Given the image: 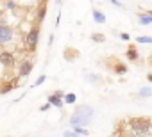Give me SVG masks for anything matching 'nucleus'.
<instances>
[{"label": "nucleus", "instance_id": "nucleus-1", "mask_svg": "<svg viewBox=\"0 0 152 137\" xmlns=\"http://www.w3.org/2000/svg\"><path fill=\"white\" fill-rule=\"evenodd\" d=\"M91 118H93V109L90 105H81V107L75 109V112L72 114L70 125L72 126H84L86 128V125L91 121Z\"/></svg>", "mask_w": 152, "mask_h": 137}, {"label": "nucleus", "instance_id": "nucleus-2", "mask_svg": "<svg viewBox=\"0 0 152 137\" xmlns=\"http://www.w3.org/2000/svg\"><path fill=\"white\" fill-rule=\"evenodd\" d=\"M129 128L136 137H147L150 132V119L148 118H132L129 121Z\"/></svg>", "mask_w": 152, "mask_h": 137}, {"label": "nucleus", "instance_id": "nucleus-3", "mask_svg": "<svg viewBox=\"0 0 152 137\" xmlns=\"http://www.w3.org/2000/svg\"><path fill=\"white\" fill-rule=\"evenodd\" d=\"M38 41H39V25H34V27H31V30H29L27 36H25L27 50H29V52H36Z\"/></svg>", "mask_w": 152, "mask_h": 137}, {"label": "nucleus", "instance_id": "nucleus-4", "mask_svg": "<svg viewBox=\"0 0 152 137\" xmlns=\"http://www.w3.org/2000/svg\"><path fill=\"white\" fill-rule=\"evenodd\" d=\"M15 41V29L7 23H2L0 22V46L4 45H9Z\"/></svg>", "mask_w": 152, "mask_h": 137}, {"label": "nucleus", "instance_id": "nucleus-5", "mask_svg": "<svg viewBox=\"0 0 152 137\" xmlns=\"http://www.w3.org/2000/svg\"><path fill=\"white\" fill-rule=\"evenodd\" d=\"M16 64V59H15V53L9 52V50H2L0 52V66L6 68V70H11Z\"/></svg>", "mask_w": 152, "mask_h": 137}, {"label": "nucleus", "instance_id": "nucleus-6", "mask_svg": "<svg viewBox=\"0 0 152 137\" xmlns=\"http://www.w3.org/2000/svg\"><path fill=\"white\" fill-rule=\"evenodd\" d=\"M32 68H34L32 59H22V62H20V66H18V77L27 79V77L31 75V71H32Z\"/></svg>", "mask_w": 152, "mask_h": 137}, {"label": "nucleus", "instance_id": "nucleus-7", "mask_svg": "<svg viewBox=\"0 0 152 137\" xmlns=\"http://www.w3.org/2000/svg\"><path fill=\"white\" fill-rule=\"evenodd\" d=\"M138 23L143 25V27L152 25V13H150V11H147V13H140V14H138Z\"/></svg>", "mask_w": 152, "mask_h": 137}, {"label": "nucleus", "instance_id": "nucleus-8", "mask_svg": "<svg viewBox=\"0 0 152 137\" xmlns=\"http://www.w3.org/2000/svg\"><path fill=\"white\" fill-rule=\"evenodd\" d=\"M48 105L50 107H57V109H63V98L57 96V94H48Z\"/></svg>", "mask_w": 152, "mask_h": 137}, {"label": "nucleus", "instance_id": "nucleus-9", "mask_svg": "<svg viewBox=\"0 0 152 137\" xmlns=\"http://www.w3.org/2000/svg\"><path fill=\"white\" fill-rule=\"evenodd\" d=\"M125 57L131 61V62H136L138 59H140V53H138V50L134 48V46H131L129 50H127V53H125Z\"/></svg>", "mask_w": 152, "mask_h": 137}, {"label": "nucleus", "instance_id": "nucleus-10", "mask_svg": "<svg viewBox=\"0 0 152 137\" xmlns=\"http://www.w3.org/2000/svg\"><path fill=\"white\" fill-rule=\"evenodd\" d=\"M93 20L95 23H106V14L100 9H93Z\"/></svg>", "mask_w": 152, "mask_h": 137}, {"label": "nucleus", "instance_id": "nucleus-11", "mask_svg": "<svg viewBox=\"0 0 152 137\" xmlns=\"http://www.w3.org/2000/svg\"><path fill=\"white\" fill-rule=\"evenodd\" d=\"M150 96H152V89L148 86H145L138 91V98H150Z\"/></svg>", "mask_w": 152, "mask_h": 137}, {"label": "nucleus", "instance_id": "nucleus-12", "mask_svg": "<svg viewBox=\"0 0 152 137\" xmlns=\"http://www.w3.org/2000/svg\"><path fill=\"white\" fill-rule=\"evenodd\" d=\"M75 102H77V94H73V93H66V94L63 96V103L72 105V103H75Z\"/></svg>", "mask_w": 152, "mask_h": 137}, {"label": "nucleus", "instance_id": "nucleus-13", "mask_svg": "<svg viewBox=\"0 0 152 137\" xmlns=\"http://www.w3.org/2000/svg\"><path fill=\"white\" fill-rule=\"evenodd\" d=\"M113 71H115L116 75H124V73L127 71V66H125L124 62H116V64H115V68H113Z\"/></svg>", "mask_w": 152, "mask_h": 137}, {"label": "nucleus", "instance_id": "nucleus-14", "mask_svg": "<svg viewBox=\"0 0 152 137\" xmlns=\"http://www.w3.org/2000/svg\"><path fill=\"white\" fill-rule=\"evenodd\" d=\"M45 14H47V6L41 4V6H39V11H38V23H41V22L45 20Z\"/></svg>", "mask_w": 152, "mask_h": 137}, {"label": "nucleus", "instance_id": "nucleus-15", "mask_svg": "<svg viewBox=\"0 0 152 137\" xmlns=\"http://www.w3.org/2000/svg\"><path fill=\"white\" fill-rule=\"evenodd\" d=\"M73 133L77 135V137H79V135H90V132H88L84 126H73Z\"/></svg>", "mask_w": 152, "mask_h": 137}, {"label": "nucleus", "instance_id": "nucleus-16", "mask_svg": "<svg viewBox=\"0 0 152 137\" xmlns=\"http://www.w3.org/2000/svg\"><path fill=\"white\" fill-rule=\"evenodd\" d=\"M136 43H143V45H150V43H152V37H150V36H138V37H136Z\"/></svg>", "mask_w": 152, "mask_h": 137}, {"label": "nucleus", "instance_id": "nucleus-17", "mask_svg": "<svg viewBox=\"0 0 152 137\" xmlns=\"http://www.w3.org/2000/svg\"><path fill=\"white\" fill-rule=\"evenodd\" d=\"M86 80L91 82V84H99V82H100V77H97V75H93V73H86Z\"/></svg>", "mask_w": 152, "mask_h": 137}, {"label": "nucleus", "instance_id": "nucleus-18", "mask_svg": "<svg viewBox=\"0 0 152 137\" xmlns=\"http://www.w3.org/2000/svg\"><path fill=\"white\" fill-rule=\"evenodd\" d=\"M6 7L9 11H15L16 9V2H15V0H6Z\"/></svg>", "mask_w": 152, "mask_h": 137}, {"label": "nucleus", "instance_id": "nucleus-19", "mask_svg": "<svg viewBox=\"0 0 152 137\" xmlns=\"http://www.w3.org/2000/svg\"><path fill=\"white\" fill-rule=\"evenodd\" d=\"M91 39H93V41H97V43H102V41H106V37H104L102 34H93V36H91Z\"/></svg>", "mask_w": 152, "mask_h": 137}, {"label": "nucleus", "instance_id": "nucleus-20", "mask_svg": "<svg viewBox=\"0 0 152 137\" xmlns=\"http://www.w3.org/2000/svg\"><path fill=\"white\" fill-rule=\"evenodd\" d=\"M45 80H47V75H39V77H38V80L34 82V86H36V87H38V86H41Z\"/></svg>", "mask_w": 152, "mask_h": 137}, {"label": "nucleus", "instance_id": "nucleus-21", "mask_svg": "<svg viewBox=\"0 0 152 137\" xmlns=\"http://www.w3.org/2000/svg\"><path fill=\"white\" fill-rule=\"evenodd\" d=\"M109 4H113V6H115V7H118V9H124V6L118 2V0H109Z\"/></svg>", "mask_w": 152, "mask_h": 137}, {"label": "nucleus", "instance_id": "nucleus-22", "mask_svg": "<svg viewBox=\"0 0 152 137\" xmlns=\"http://www.w3.org/2000/svg\"><path fill=\"white\" fill-rule=\"evenodd\" d=\"M11 87H13V86H11V84H7V86H4V87H2V91H0V93H2V94H4V93H7V91H11Z\"/></svg>", "mask_w": 152, "mask_h": 137}, {"label": "nucleus", "instance_id": "nucleus-23", "mask_svg": "<svg viewBox=\"0 0 152 137\" xmlns=\"http://www.w3.org/2000/svg\"><path fill=\"white\" fill-rule=\"evenodd\" d=\"M63 137H77V135H75L73 132H64V133H63Z\"/></svg>", "mask_w": 152, "mask_h": 137}, {"label": "nucleus", "instance_id": "nucleus-24", "mask_svg": "<svg viewBox=\"0 0 152 137\" xmlns=\"http://www.w3.org/2000/svg\"><path fill=\"white\" fill-rule=\"evenodd\" d=\"M120 37H122L124 41H129V39H131V36H129V34H124V32L120 34Z\"/></svg>", "mask_w": 152, "mask_h": 137}, {"label": "nucleus", "instance_id": "nucleus-25", "mask_svg": "<svg viewBox=\"0 0 152 137\" xmlns=\"http://www.w3.org/2000/svg\"><path fill=\"white\" fill-rule=\"evenodd\" d=\"M48 109H50V105H48V103H45V105H43L39 110H41V112H45V110H48Z\"/></svg>", "mask_w": 152, "mask_h": 137}, {"label": "nucleus", "instance_id": "nucleus-26", "mask_svg": "<svg viewBox=\"0 0 152 137\" xmlns=\"http://www.w3.org/2000/svg\"><path fill=\"white\" fill-rule=\"evenodd\" d=\"M59 23H61V13H59L57 18H56V25H59Z\"/></svg>", "mask_w": 152, "mask_h": 137}, {"label": "nucleus", "instance_id": "nucleus-27", "mask_svg": "<svg viewBox=\"0 0 152 137\" xmlns=\"http://www.w3.org/2000/svg\"><path fill=\"white\" fill-rule=\"evenodd\" d=\"M54 94H57V96H61V98H63V96H64V93H63V91H56V93H54Z\"/></svg>", "mask_w": 152, "mask_h": 137}, {"label": "nucleus", "instance_id": "nucleus-28", "mask_svg": "<svg viewBox=\"0 0 152 137\" xmlns=\"http://www.w3.org/2000/svg\"><path fill=\"white\" fill-rule=\"evenodd\" d=\"M56 6H57V7H61V6H63V0H56Z\"/></svg>", "mask_w": 152, "mask_h": 137}]
</instances>
